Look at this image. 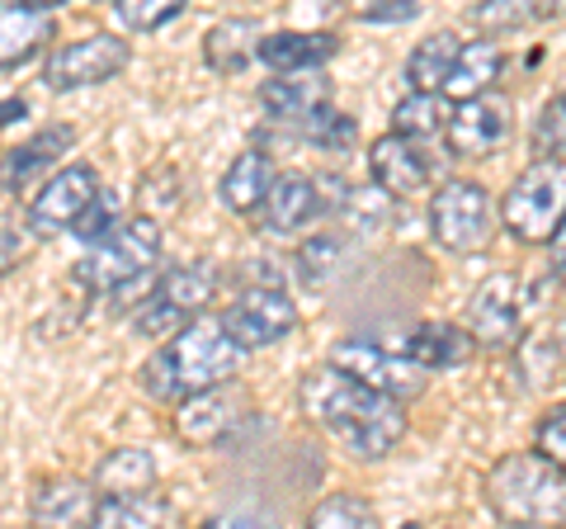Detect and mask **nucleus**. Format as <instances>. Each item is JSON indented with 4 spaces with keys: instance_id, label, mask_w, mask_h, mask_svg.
I'll return each mask as SVG.
<instances>
[{
    "instance_id": "9b49d317",
    "label": "nucleus",
    "mask_w": 566,
    "mask_h": 529,
    "mask_svg": "<svg viewBox=\"0 0 566 529\" xmlns=\"http://www.w3.org/2000/svg\"><path fill=\"white\" fill-rule=\"evenodd\" d=\"M222 326L232 331V341L241 350H264V345H279L297 326V308L283 289L251 284V289H241L237 303L222 312Z\"/></svg>"
},
{
    "instance_id": "6e6552de",
    "label": "nucleus",
    "mask_w": 566,
    "mask_h": 529,
    "mask_svg": "<svg viewBox=\"0 0 566 529\" xmlns=\"http://www.w3.org/2000/svg\"><path fill=\"white\" fill-rule=\"evenodd\" d=\"M335 369H345L349 378H359L364 387H374V393L382 397H392V402H411L424 393V369L416 360H406L401 350H382L374 341H340L335 345V355H331Z\"/></svg>"
},
{
    "instance_id": "0eeeda50",
    "label": "nucleus",
    "mask_w": 566,
    "mask_h": 529,
    "mask_svg": "<svg viewBox=\"0 0 566 529\" xmlns=\"http://www.w3.org/2000/svg\"><path fill=\"white\" fill-rule=\"evenodd\" d=\"M491 222H495V208H491V194L486 185L476 180H444L430 199V237L444 246L453 256H468V251H482L491 241Z\"/></svg>"
},
{
    "instance_id": "c756f323",
    "label": "nucleus",
    "mask_w": 566,
    "mask_h": 529,
    "mask_svg": "<svg viewBox=\"0 0 566 529\" xmlns=\"http://www.w3.org/2000/svg\"><path fill=\"white\" fill-rule=\"evenodd\" d=\"M340 256H345V237L340 232H312L293 256V270L307 289H326L335 270H340Z\"/></svg>"
},
{
    "instance_id": "f8f14e48",
    "label": "nucleus",
    "mask_w": 566,
    "mask_h": 529,
    "mask_svg": "<svg viewBox=\"0 0 566 529\" xmlns=\"http://www.w3.org/2000/svg\"><path fill=\"white\" fill-rule=\"evenodd\" d=\"M520 322H524V293L515 274H486L482 284L468 298V331L476 345L486 350H505L520 341Z\"/></svg>"
},
{
    "instance_id": "423d86ee",
    "label": "nucleus",
    "mask_w": 566,
    "mask_h": 529,
    "mask_svg": "<svg viewBox=\"0 0 566 529\" xmlns=\"http://www.w3.org/2000/svg\"><path fill=\"white\" fill-rule=\"evenodd\" d=\"M501 222L524 246L553 241L566 222V162H534L520 170L501 199Z\"/></svg>"
},
{
    "instance_id": "79ce46f5",
    "label": "nucleus",
    "mask_w": 566,
    "mask_h": 529,
    "mask_svg": "<svg viewBox=\"0 0 566 529\" xmlns=\"http://www.w3.org/2000/svg\"><path fill=\"white\" fill-rule=\"evenodd\" d=\"M24 251V241H20V227H14V218H6V270H14V256Z\"/></svg>"
},
{
    "instance_id": "ddd939ff",
    "label": "nucleus",
    "mask_w": 566,
    "mask_h": 529,
    "mask_svg": "<svg viewBox=\"0 0 566 529\" xmlns=\"http://www.w3.org/2000/svg\"><path fill=\"white\" fill-rule=\"evenodd\" d=\"M505 143H510V104L501 95L453 104L449 137H444L449 156H458V162H486V156H495Z\"/></svg>"
},
{
    "instance_id": "9d476101",
    "label": "nucleus",
    "mask_w": 566,
    "mask_h": 529,
    "mask_svg": "<svg viewBox=\"0 0 566 529\" xmlns=\"http://www.w3.org/2000/svg\"><path fill=\"white\" fill-rule=\"evenodd\" d=\"M133 48L114 39V33H85L62 48L48 52V85L52 91H85V85H104L128 66Z\"/></svg>"
},
{
    "instance_id": "f704fd0d",
    "label": "nucleus",
    "mask_w": 566,
    "mask_h": 529,
    "mask_svg": "<svg viewBox=\"0 0 566 529\" xmlns=\"http://www.w3.org/2000/svg\"><path fill=\"white\" fill-rule=\"evenodd\" d=\"M185 180H180V170L175 166H151L147 175H142V185H137V199H142V208H147V218H156V214H175V208L185 204Z\"/></svg>"
},
{
    "instance_id": "aec40b11",
    "label": "nucleus",
    "mask_w": 566,
    "mask_h": 529,
    "mask_svg": "<svg viewBox=\"0 0 566 529\" xmlns=\"http://www.w3.org/2000/svg\"><path fill=\"white\" fill-rule=\"evenodd\" d=\"M241 416V402L227 393V387H212L203 397H189L185 407H175V435L185 439V445H218V439L237 426Z\"/></svg>"
},
{
    "instance_id": "393cba45",
    "label": "nucleus",
    "mask_w": 566,
    "mask_h": 529,
    "mask_svg": "<svg viewBox=\"0 0 566 529\" xmlns=\"http://www.w3.org/2000/svg\"><path fill=\"white\" fill-rule=\"evenodd\" d=\"M501 66H505L501 43L486 39V33H482V39L463 43V58H458L453 76H449V85H444V95H453L458 104H463V100H482V95H491V85L501 81Z\"/></svg>"
},
{
    "instance_id": "a19ab883",
    "label": "nucleus",
    "mask_w": 566,
    "mask_h": 529,
    "mask_svg": "<svg viewBox=\"0 0 566 529\" xmlns=\"http://www.w3.org/2000/svg\"><path fill=\"white\" fill-rule=\"evenodd\" d=\"M547 260H553V274L566 279V222L557 227V237L547 241Z\"/></svg>"
},
{
    "instance_id": "2eb2a0df",
    "label": "nucleus",
    "mask_w": 566,
    "mask_h": 529,
    "mask_svg": "<svg viewBox=\"0 0 566 529\" xmlns=\"http://www.w3.org/2000/svg\"><path fill=\"white\" fill-rule=\"evenodd\" d=\"M312 218H322V199H316V180L303 170H283L264 208L255 214V227L264 237H293L303 232Z\"/></svg>"
},
{
    "instance_id": "37998d69",
    "label": "nucleus",
    "mask_w": 566,
    "mask_h": 529,
    "mask_svg": "<svg viewBox=\"0 0 566 529\" xmlns=\"http://www.w3.org/2000/svg\"><path fill=\"white\" fill-rule=\"evenodd\" d=\"M24 110H29V104H24V100H6V123H14V118H24Z\"/></svg>"
},
{
    "instance_id": "b1692460",
    "label": "nucleus",
    "mask_w": 566,
    "mask_h": 529,
    "mask_svg": "<svg viewBox=\"0 0 566 529\" xmlns=\"http://www.w3.org/2000/svg\"><path fill=\"white\" fill-rule=\"evenodd\" d=\"M260 48H264V39H260L255 20H218L203 39V62L218 76H237L260 58Z\"/></svg>"
},
{
    "instance_id": "473e14b6",
    "label": "nucleus",
    "mask_w": 566,
    "mask_h": 529,
    "mask_svg": "<svg viewBox=\"0 0 566 529\" xmlns=\"http://www.w3.org/2000/svg\"><path fill=\"white\" fill-rule=\"evenodd\" d=\"M123 222H128V214H123V194H118V189H99V199L85 208V218L76 222V232H71V237L85 241V246L95 251V246H104L109 237H118Z\"/></svg>"
},
{
    "instance_id": "2f4dec72",
    "label": "nucleus",
    "mask_w": 566,
    "mask_h": 529,
    "mask_svg": "<svg viewBox=\"0 0 566 529\" xmlns=\"http://www.w3.org/2000/svg\"><path fill=\"white\" fill-rule=\"evenodd\" d=\"M307 529H378V516H374V506H368L364 497H354V491H335V497L312 506Z\"/></svg>"
},
{
    "instance_id": "72a5a7b5",
    "label": "nucleus",
    "mask_w": 566,
    "mask_h": 529,
    "mask_svg": "<svg viewBox=\"0 0 566 529\" xmlns=\"http://www.w3.org/2000/svg\"><path fill=\"white\" fill-rule=\"evenodd\" d=\"M534 156L538 162H566V91L547 100L534 118Z\"/></svg>"
},
{
    "instance_id": "f03ea898",
    "label": "nucleus",
    "mask_w": 566,
    "mask_h": 529,
    "mask_svg": "<svg viewBox=\"0 0 566 529\" xmlns=\"http://www.w3.org/2000/svg\"><path fill=\"white\" fill-rule=\"evenodd\" d=\"M241 360H245V350L232 341L222 317H199L180 336H170L151 350L137 383L161 407H185L189 397H203L212 387H222L241 369Z\"/></svg>"
},
{
    "instance_id": "6ab92c4d",
    "label": "nucleus",
    "mask_w": 566,
    "mask_h": 529,
    "mask_svg": "<svg viewBox=\"0 0 566 529\" xmlns=\"http://www.w3.org/2000/svg\"><path fill=\"white\" fill-rule=\"evenodd\" d=\"M331 104V85H326V76L316 72V76H270L260 85V110L270 114L279 128L283 123H303L316 114V110H326Z\"/></svg>"
},
{
    "instance_id": "412c9836",
    "label": "nucleus",
    "mask_w": 566,
    "mask_h": 529,
    "mask_svg": "<svg viewBox=\"0 0 566 529\" xmlns=\"http://www.w3.org/2000/svg\"><path fill=\"white\" fill-rule=\"evenodd\" d=\"M472 331L468 326H453V322H420L411 326V336H406L397 350L406 360H416L424 374L430 369H458L472 360Z\"/></svg>"
},
{
    "instance_id": "39448f33",
    "label": "nucleus",
    "mask_w": 566,
    "mask_h": 529,
    "mask_svg": "<svg viewBox=\"0 0 566 529\" xmlns=\"http://www.w3.org/2000/svg\"><path fill=\"white\" fill-rule=\"evenodd\" d=\"M212 293H218V270H212V264H203V260L170 264V270L133 303V331L147 341L180 336L189 322L208 317L203 308L212 303Z\"/></svg>"
},
{
    "instance_id": "4c0bfd02",
    "label": "nucleus",
    "mask_w": 566,
    "mask_h": 529,
    "mask_svg": "<svg viewBox=\"0 0 566 529\" xmlns=\"http://www.w3.org/2000/svg\"><path fill=\"white\" fill-rule=\"evenodd\" d=\"M538 454H547L557 468H566V402L538 421Z\"/></svg>"
},
{
    "instance_id": "1a4fd4ad",
    "label": "nucleus",
    "mask_w": 566,
    "mask_h": 529,
    "mask_svg": "<svg viewBox=\"0 0 566 529\" xmlns=\"http://www.w3.org/2000/svg\"><path fill=\"white\" fill-rule=\"evenodd\" d=\"M99 175L95 166L71 162L62 166L52 180L29 199V232L33 237H57V232H76V222L85 218V208L99 199Z\"/></svg>"
},
{
    "instance_id": "a211bd4d",
    "label": "nucleus",
    "mask_w": 566,
    "mask_h": 529,
    "mask_svg": "<svg viewBox=\"0 0 566 529\" xmlns=\"http://www.w3.org/2000/svg\"><path fill=\"white\" fill-rule=\"evenodd\" d=\"M279 166L270 162V152H260V147H245L232 166H227V175H222V185H218V194H222V204L232 208V214H245V218H255L260 208H264V199H270V189H274V180H279Z\"/></svg>"
},
{
    "instance_id": "58836bf2",
    "label": "nucleus",
    "mask_w": 566,
    "mask_h": 529,
    "mask_svg": "<svg viewBox=\"0 0 566 529\" xmlns=\"http://www.w3.org/2000/svg\"><path fill=\"white\" fill-rule=\"evenodd\" d=\"M420 14V0H378V6H359V20L368 24H406Z\"/></svg>"
},
{
    "instance_id": "7c9ffc66",
    "label": "nucleus",
    "mask_w": 566,
    "mask_h": 529,
    "mask_svg": "<svg viewBox=\"0 0 566 529\" xmlns=\"http://www.w3.org/2000/svg\"><path fill=\"white\" fill-rule=\"evenodd\" d=\"M557 6H538V0H486V6H468V20L476 29L501 33V29H524V24H538V20H553Z\"/></svg>"
},
{
    "instance_id": "cd10ccee",
    "label": "nucleus",
    "mask_w": 566,
    "mask_h": 529,
    "mask_svg": "<svg viewBox=\"0 0 566 529\" xmlns=\"http://www.w3.org/2000/svg\"><path fill=\"white\" fill-rule=\"evenodd\" d=\"M85 529H180V516H175L170 501L142 491V497H109V501H99L95 520Z\"/></svg>"
},
{
    "instance_id": "7ed1b4c3",
    "label": "nucleus",
    "mask_w": 566,
    "mask_h": 529,
    "mask_svg": "<svg viewBox=\"0 0 566 529\" xmlns=\"http://www.w3.org/2000/svg\"><path fill=\"white\" fill-rule=\"evenodd\" d=\"M486 506L510 529H553L566 520V468L547 454H505L486 473Z\"/></svg>"
},
{
    "instance_id": "dca6fc26",
    "label": "nucleus",
    "mask_w": 566,
    "mask_h": 529,
    "mask_svg": "<svg viewBox=\"0 0 566 529\" xmlns=\"http://www.w3.org/2000/svg\"><path fill=\"white\" fill-rule=\"evenodd\" d=\"M99 510V491L85 478H43L33 487L29 516L39 529H85Z\"/></svg>"
},
{
    "instance_id": "4be33fe9",
    "label": "nucleus",
    "mask_w": 566,
    "mask_h": 529,
    "mask_svg": "<svg viewBox=\"0 0 566 529\" xmlns=\"http://www.w3.org/2000/svg\"><path fill=\"white\" fill-rule=\"evenodd\" d=\"M71 143H76V133H71L66 123H52V128H39L33 137H24L20 147H10L6 152V194H20L39 170H52L57 156L71 152Z\"/></svg>"
},
{
    "instance_id": "a878e982",
    "label": "nucleus",
    "mask_w": 566,
    "mask_h": 529,
    "mask_svg": "<svg viewBox=\"0 0 566 529\" xmlns=\"http://www.w3.org/2000/svg\"><path fill=\"white\" fill-rule=\"evenodd\" d=\"M458 58H463V39H458L453 29H434L430 39H420L411 48V58H406V81H411L416 91H439L444 95Z\"/></svg>"
},
{
    "instance_id": "20e7f679",
    "label": "nucleus",
    "mask_w": 566,
    "mask_h": 529,
    "mask_svg": "<svg viewBox=\"0 0 566 529\" xmlns=\"http://www.w3.org/2000/svg\"><path fill=\"white\" fill-rule=\"evenodd\" d=\"M156 260H161V222L147 214H133L118 227V237H109L85 260H76L71 279L91 298H128L151 279Z\"/></svg>"
},
{
    "instance_id": "f3484780",
    "label": "nucleus",
    "mask_w": 566,
    "mask_h": 529,
    "mask_svg": "<svg viewBox=\"0 0 566 529\" xmlns=\"http://www.w3.org/2000/svg\"><path fill=\"white\" fill-rule=\"evenodd\" d=\"M335 33H297V29H283L270 33L260 48V62L270 66L274 76H316L322 66L335 58Z\"/></svg>"
},
{
    "instance_id": "c85d7f7f",
    "label": "nucleus",
    "mask_w": 566,
    "mask_h": 529,
    "mask_svg": "<svg viewBox=\"0 0 566 529\" xmlns=\"http://www.w3.org/2000/svg\"><path fill=\"white\" fill-rule=\"evenodd\" d=\"M48 24H52V6H20V0H10V6L0 10V29H6V72H14V66L48 39Z\"/></svg>"
},
{
    "instance_id": "e433bc0d",
    "label": "nucleus",
    "mask_w": 566,
    "mask_h": 529,
    "mask_svg": "<svg viewBox=\"0 0 566 529\" xmlns=\"http://www.w3.org/2000/svg\"><path fill=\"white\" fill-rule=\"evenodd\" d=\"M354 118L349 114H340L335 104H326V110H316L307 123H303V137L312 147H322V152H349V143H354Z\"/></svg>"
},
{
    "instance_id": "ea45409f",
    "label": "nucleus",
    "mask_w": 566,
    "mask_h": 529,
    "mask_svg": "<svg viewBox=\"0 0 566 529\" xmlns=\"http://www.w3.org/2000/svg\"><path fill=\"white\" fill-rule=\"evenodd\" d=\"M203 529H274L270 520H255V516H212Z\"/></svg>"
},
{
    "instance_id": "bb28decb",
    "label": "nucleus",
    "mask_w": 566,
    "mask_h": 529,
    "mask_svg": "<svg viewBox=\"0 0 566 529\" xmlns=\"http://www.w3.org/2000/svg\"><path fill=\"white\" fill-rule=\"evenodd\" d=\"M91 483L99 491V501L109 497H142L156 483V458L147 449H114L109 458H99Z\"/></svg>"
},
{
    "instance_id": "f257e3e1",
    "label": "nucleus",
    "mask_w": 566,
    "mask_h": 529,
    "mask_svg": "<svg viewBox=\"0 0 566 529\" xmlns=\"http://www.w3.org/2000/svg\"><path fill=\"white\" fill-rule=\"evenodd\" d=\"M297 407L312 426L331 431L345 445L349 458H364V464H378L397 449V439L406 435V407L392 397L364 387L359 378H349L345 369L322 364L312 369L297 387Z\"/></svg>"
},
{
    "instance_id": "c9c22d12",
    "label": "nucleus",
    "mask_w": 566,
    "mask_h": 529,
    "mask_svg": "<svg viewBox=\"0 0 566 529\" xmlns=\"http://www.w3.org/2000/svg\"><path fill=\"white\" fill-rule=\"evenodd\" d=\"M180 14H185L180 0H118L114 6V20L133 33H156L170 20H180Z\"/></svg>"
},
{
    "instance_id": "4468645a",
    "label": "nucleus",
    "mask_w": 566,
    "mask_h": 529,
    "mask_svg": "<svg viewBox=\"0 0 566 529\" xmlns=\"http://www.w3.org/2000/svg\"><path fill=\"white\" fill-rule=\"evenodd\" d=\"M368 175H374V185L387 194V199H420L434 180V162L424 147L387 133L368 147Z\"/></svg>"
},
{
    "instance_id": "5701e85b",
    "label": "nucleus",
    "mask_w": 566,
    "mask_h": 529,
    "mask_svg": "<svg viewBox=\"0 0 566 529\" xmlns=\"http://www.w3.org/2000/svg\"><path fill=\"white\" fill-rule=\"evenodd\" d=\"M449 118H453V104L439 91H411L406 100H397L392 133L416 147H430V143H444L449 137Z\"/></svg>"
}]
</instances>
